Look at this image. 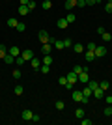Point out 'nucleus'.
I'll return each instance as SVG.
<instances>
[{"label":"nucleus","instance_id":"f257e3e1","mask_svg":"<svg viewBox=\"0 0 112 125\" xmlns=\"http://www.w3.org/2000/svg\"><path fill=\"white\" fill-rule=\"evenodd\" d=\"M37 39L41 43H51V36H49L47 30H39V34H37Z\"/></svg>","mask_w":112,"mask_h":125},{"label":"nucleus","instance_id":"f03ea898","mask_svg":"<svg viewBox=\"0 0 112 125\" xmlns=\"http://www.w3.org/2000/svg\"><path fill=\"white\" fill-rule=\"evenodd\" d=\"M107 56V47L105 45H97L95 47V58H103Z\"/></svg>","mask_w":112,"mask_h":125},{"label":"nucleus","instance_id":"7ed1b4c3","mask_svg":"<svg viewBox=\"0 0 112 125\" xmlns=\"http://www.w3.org/2000/svg\"><path fill=\"white\" fill-rule=\"evenodd\" d=\"M88 80H90V73H88V69H84L82 73H79V82L80 84H88Z\"/></svg>","mask_w":112,"mask_h":125},{"label":"nucleus","instance_id":"20e7f679","mask_svg":"<svg viewBox=\"0 0 112 125\" xmlns=\"http://www.w3.org/2000/svg\"><path fill=\"white\" fill-rule=\"evenodd\" d=\"M71 97H73V101H77V103H82V99H84V95H82V90H75L73 94H71Z\"/></svg>","mask_w":112,"mask_h":125},{"label":"nucleus","instance_id":"39448f33","mask_svg":"<svg viewBox=\"0 0 112 125\" xmlns=\"http://www.w3.org/2000/svg\"><path fill=\"white\" fill-rule=\"evenodd\" d=\"M56 26H58L60 30H65V28H67V26H69V22L65 21V17H60L58 21H56Z\"/></svg>","mask_w":112,"mask_h":125},{"label":"nucleus","instance_id":"423d86ee","mask_svg":"<svg viewBox=\"0 0 112 125\" xmlns=\"http://www.w3.org/2000/svg\"><path fill=\"white\" fill-rule=\"evenodd\" d=\"M65 77H67V82H69V84H77V82H79V75L73 73V71H71V73H67Z\"/></svg>","mask_w":112,"mask_h":125},{"label":"nucleus","instance_id":"0eeeda50","mask_svg":"<svg viewBox=\"0 0 112 125\" xmlns=\"http://www.w3.org/2000/svg\"><path fill=\"white\" fill-rule=\"evenodd\" d=\"M21 56L24 58V62H30V60L34 58V52L30 51V49H26V51H22V52H21Z\"/></svg>","mask_w":112,"mask_h":125},{"label":"nucleus","instance_id":"6e6552de","mask_svg":"<svg viewBox=\"0 0 112 125\" xmlns=\"http://www.w3.org/2000/svg\"><path fill=\"white\" fill-rule=\"evenodd\" d=\"M8 52H10V54H13V56L17 58V56H21V52H22V51H21L19 47H17V45H11V47L8 49Z\"/></svg>","mask_w":112,"mask_h":125},{"label":"nucleus","instance_id":"1a4fd4ad","mask_svg":"<svg viewBox=\"0 0 112 125\" xmlns=\"http://www.w3.org/2000/svg\"><path fill=\"white\" fill-rule=\"evenodd\" d=\"M92 95H93L95 99H103V97H105V90H101L99 86H97V88L93 90V94H92Z\"/></svg>","mask_w":112,"mask_h":125},{"label":"nucleus","instance_id":"9d476101","mask_svg":"<svg viewBox=\"0 0 112 125\" xmlns=\"http://www.w3.org/2000/svg\"><path fill=\"white\" fill-rule=\"evenodd\" d=\"M41 52L43 54H51L52 52V45L51 43H41Z\"/></svg>","mask_w":112,"mask_h":125},{"label":"nucleus","instance_id":"9b49d317","mask_svg":"<svg viewBox=\"0 0 112 125\" xmlns=\"http://www.w3.org/2000/svg\"><path fill=\"white\" fill-rule=\"evenodd\" d=\"M30 65H32V67H34V69H36V71H37V69L41 67V60H39V58H36V56H34L32 60H30Z\"/></svg>","mask_w":112,"mask_h":125},{"label":"nucleus","instance_id":"f8f14e48","mask_svg":"<svg viewBox=\"0 0 112 125\" xmlns=\"http://www.w3.org/2000/svg\"><path fill=\"white\" fill-rule=\"evenodd\" d=\"M32 116H34V112L32 110H22V120H26V121H32Z\"/></svg>","mask_w":112,"mask_h":125},{"label":"nucleus","instance_id":"ddd939ff","mask_svg":"<svg viewBox=\"0 0 112 125\" xmlns=\"http://www.w3.org/2000/svg\"><path fill=\"white\" fill-rule=\"evenodd\" d=\"M52 47H54V49H58V51L65 49V45H64V39H56V41L52 43Z\"/></svg>","mask_w":112,"mask_h":125},{"label":"nucleus","instance_id":"4468645a","mask_svg":"<svg viewBox=\"0 0 112 125\" xmlns=\"http://www.w3.org/2000/svg\"><path fill=\"white\" fill-rule=\"evenodd\" d=\"M101 39H103V41H105V43L112 41V34H110V32H107V30H105V32H103V34H101Z\"/></svg>","mask_w":112,"mask_h":125},{"label":"nucleus","instance_id":"2eb2a0df","mask_svg":"<svg viewBox=\"0 0 112 125\" xmlns=\"http://www.w3.org/2000/svg\"><path fill=\"white\" fill-rule=\"evenodd\" d=\"M92 94H93V90H92V88H88V86H86V84H84V88H82V95L90 99V97H92Z\"/></svg>","mask_w":112,"mask_h":125},{"label":"nucleus","instance_id":"dca6fc26","mask_svg":"<svg viewBox=\"0 0 112 125\" xmlns=\"http://www.w3.org/2000/svg\"><path fill=\"white\" fill-rule=\"evenodd\" d=\"M65 10H73L75 6H77V0H65Z\"/></svg>","mask_w":112,"mask_h":125},{"label":"nucleus","instance_id":"f3484780","mask_svg":"<svg viewBox=\"0 0 112 125\" xmlns=\"http://www.w3.org/2000/svg\"><path fill=\"white\" fill-rule=\"evenodd\" d=\"M43 63H47V65H51V63L54 62V58H52V54H45V58L41 60Z\"/></svg>","mask_w":112,"mask_h":125},{"label":"nucleus","instance_id":"a211bd4d","mask_svg":"<svg viewBox=\"0 0 112 125\" xmlns=\"http://www.w3.org/2000/svg\"><path fill=\"white\" fill-rule=\"evenodd\" d=\"M84 69H88V67H86V65H80V63H77V65L73 67V73H77V75H79V73H82Z\"/></svg>","mask_w":112,"mask_h":125},{"label":"nucleus","instance_id":"6ab92c4d","mask_svg":"<svg viewBox=\"0 0 112 125\" xmlns=\"http://www.w3.org/2000/svg\"><path fill=\"white\" fill-rule=\"evenodd\" d=\"M73 51L77 52V54H80V52H84V45H80V43H75V45H73Z\"/></svg>","mask_w":112,"mask_h":125},{"label":"nucleus","instance_id":"aec40b11","mask_svg":"<svg viewBox=\"0 0 112 125\" xmlns=\"http://www.w3.org/2000/svg\"><path fill=\"white\" fill-rule=\"evenodd\" d=\"M17 24H19V21H17L15 17H11V19H8V26H10V28H17Z\"/></svg>","mask_w":112,"mask_h":125},{"label":"nucleus","instance_id":"412c9836","mask_svg":"<svg viewBox=\"0 0 112 125\" xmlns=\"http://www.w3.org/2000/svg\"><path fill=\"white\" fill-rule=\"evenodd\" d=\"M92 60H95V52L93 51H86V62H92Z\"/></svg>","mask_w":112,"mask_h":125},{"label":"nucleus","instance_id":"4be33fe9","mask_svg":"<svg viewBox=\"0 0 112 125\" xmlns=\"http://www.w3.org/2000/svg\"><path fill=\"white\" fill-rule=\"evenodd\" d=\"M30 10H28V6H19V15H28Z\"/></svg>","mask_w":112,"mask_h":125},{"label":"nucleus","instance_id":"5701e85b","mask_svg":"<svg viewBox=\"0 0 112 125\" xmlns=\"http://www.w3.org/2000/svg\"><path fill=\"white\" fill-rule=\"evenodd\" d=\"M4 62H6V63H13V62H15V56L8 52V54H6V56H4Z\"/></svg>","mask_w":112,"mask_h":125},{"label":"nucleus","instance_id":"b1692460","mask_svg":"<svg viewBox=\"0 0 112 125\" xmlns=\"http://www.w3.org/2000/svg\"><path fill=\"white\" fill-rule=\"evenodd\" d=\"M75 116H77V118H79V120H82V118H84V116H86L84 108H77V110H75Z\"/></svg>","mask_w":112,"mask_h":125},{"label":"nucleus","instance_id":"393cba45","mask_svg":"<svg viewBox=\"0 0 112 125\" xmlns=\"http://www.w3.org/2000/svg\"><path fill=\"white\" fill-rule=\"evenodd\" d=\"M41 8H43V10H51V8H52V2H51V0H43Z\"/></svg>","mask_w":112,"mask_h":125},{"label":"nucleus","instance_id":"a878e982","mask_svg":"<svg viewBox=\"0 0 112 125\" xmlns=\"http://www.w3.org/2000/svg\"><path fill=\"white\" fill-rule=\"evenodd\" d=\"M6 54H8V47H6V45H0V60H4Z\"/></svg>","mask_w":112,"mask_h":125},{"label":"nucleus","instance_id":"bb28decb","mask_svg":"<svg viewBox=\"0 0 112 125\" xmlns=\"http://www.w3.org/2000/svg\"><path fill=\"white\" fill-rule=\"evenodd\" d=\"M86 86H88V88H92V90H95L97 86H99V82H97V80H92V78H90V80H88V84H86Z\"/></svg>","mask_w":112,"mask_h":125},{"label":"nucleus","instance_id":"cd10ccee","mask_svg":"<svg viewBox=\"0 0 112 125\" xmlns=\"http://www.w3.org/2000/svg\"><path fill=\"white\" fill-rule=\"evenodd\" d=\"M99 88L101 90H108L110 88V82H108V80H101V82H99Z\"/></svg>","mask_w":112,"mask_h":125},{"label":"nucleus","instance_id":"c85d7f7f","mask_svg":"<svg viewBox=\"0 0 112 125\" xmlns=\"http://www.w3.org/2000/svg\"><path fill=\"white\" fill-rule=\"evenodd\" d=\"M65 21H67V22H69V24H71V22H75V21H77V15H73V13H69V15H65Z\"/></svg>","mask_w":112,"mask_h":125},{"label":"nucleus","instance_id":"c756f323","mask_svg":"<svg viewBox=\"0 0 112 125\" xmlns=\"http://www.w3.org/2000/svg\"><path fill=\"white\" fill-rule=\"evenodd\" d=\"M39 69H41V73H43V75H47L49 71H51V65H47V63H43V65H41Z\"/></svg>","mask_w":112,"mask_h":125},{"label":"nucleus","instance_id":"7c9ffc66","mask_svg":"<svg viewBox=\"0 0 112 125\" xmlns=\"http://www.w3.org/2000/svg\"><path fill=\"white\" fill-rule=\"evenodd\" d=\"M13 92H15V94H17V95H21V94H22V92H24V88H22L21 84H17L15 88H13Z\"/></svg>","mask_w":112,"mask_h":125},{"label":"nucleus","instance_id":"2f4dec72","mask_svg":"<svg viewBox=\"0 0 112 125\" xmlns=\"http://www.w3.org/2000/svg\"><path fill=\"white\" fill-rule=\"evenodd\" d=\"M64 108H65L64 101H56V110H64Z\"/></svg>","mask_w":112,"mask_h":125},{"label":"nucleus","instance_id":"473e14b6","mask_svg":"<svg viewBox=\"0 0 112 125\" xmlns=\"http://www.w3.org/2000/svg\"><path fill=\"white\" fill-rule=\"evenodd\" d=\"M15 30H19V32H24V30H26V24H24V22H19Z\"/></svg>","mask_w":112,"mask_h":125},{"label":"nucleus","instance_id":"72a5a7b5","mask_svg":"<svg viewBox=\"0 0 112 125\" xmlns=\"http://www.w3.org/2000/svg\"><path fill=\"white\" fill-rule=\"evenodd\" d=\"M22 77V73H21V69H15V71H13V78H17V80H19V78Z\"/></svg>","mask_w":112,"mask_h":125},{"label":"nucleus","instance_id":"f704fd0d","mask_svg":"<svg viewBox=\"0 0 112 125\" xmlns=\"http://www.w3.org/2000/svg\"><path fill=\"white\" fill-rule=\"evenodd\" d=\"M58 82H60V86H64V88H65V84H67V77H60Z\"/></svg>","mask_w":112,"mask_h":125},{"label":"nucleus","instance_id":"c9c22d12","mask_svg":"<svg viewBox=\"0 0 112 125\" xmlns=\"http://www.w3.org/2000/svg\"><path fill=\"white\" fill-rule=\"evenodd\" d=\"M103 114H105V116H112V104H110V106H107V108L103 110Z\"/></svg>","mask_w":112,"mask_h":125},{"label":"nucleus","instance_id":"e433bc0d","mask_svg":"<svg viewBox=\"0 0 112 125\" xmlns=\"http://www.w3.org/2000/svg\"><path fill=\"white\" fill-rule=\"evenodd\" d=\"M95 47H97L95 43H88V45H86V51H93L95 52Z\"/></svg>","mask_w":112,"mask_h":125},{"label":"nucleus","instance_id":"4c0bfd02","mask_svg":"<svg viewBox=\"0 0 112 125\" xmlns=\"http://www.w3.org/2000/svg\"><path fill=\"white\" fill-rule=\"evenodd\" d=\"M105 11H107V13H112V2H107V4H105Z\"/></svg>","mask_w":112,"mask_h":125},{"label":"nucleus","instance_id":"58836bf2","mask_svg":"<svg viewBox=\"0 0 112 125\" xmlns=\"http://www.w3.org/2000/svg\"><path fill=\"white\" fill-rule=\"evenodd\" d=\"M15 62H17V65H22V63H26L22 56H17V58H15Z\"/></svg>","mask_w":112,"mask_h":125},{"label":"nucleus","instance_id":"ea45409f","mask_svg":"<svg viewBox=\"0 0 112 125\" xmlns=\"http://www.w3.org/2000/svg\"><path fill=\"white\" fill-rule=\"evenodd\" d=\"M28 10H30V11L36 10V2H34V0H30V2H28Z\"/></svg>","mask_w":112,"mask_h":125},{"label":"nucleus","instance_id":"a19ab883","mask_svg":"<svg viewBox=\"0 0 112 125\" xmlns=\"http://www.w3.org/2000/svg\"><path fill=\"white\" fill-rule=\"evenodd\" d=\"M80 123H82V125H92V120H86V116H84V118L80 120Z\"/></svg>","mask_w":112,"mask_h":125},{"label":"nucleus","instance_id":"79ce46f5","mask_svg":"<svg viewBox=\"0 0 112 125\" xmlns=\"http://www.w3.org/2000/svg\"><path fill=\"white\" fill-rule=\"evenodd\" d=\"M77 6L79 8H86V0H77Z\"/></svg>","mask_w":112,"mask_h":125},{"label":"nucleus","instance_id":"37998d69","mask_svg":"<svg viewBox=\"0 0 112 125\" xmlns=\"http://www.w3.org/2000/svg\"><path fill=\"white\" fill-rule=\"evenodd\" d=\"M64 45H65V47H73V43H71L69 37H67V39H64Z\"/></svg>","mask_w":112,"mask_h":125},{"label":"nucleus","instance_id":"c03bdc74","mask_svg":"<svg viewBox=\"0 0 112 125\" xmlns=\"http://www.w3.org/2000/svg\"><path fill=\"white\" fill-rule=\"evenodd\" d=\"M105 101H107L108 104H112V95H105Z\"/></svg>","mask_w":112,"mask_h":125},{"label":"nucleus","instance_id":"a18cd8bd","mask_svg":"<svg viewBox=\"0 0 112 125\" xmlns=\"http://www.w3.org/2000/svg\"><path fill=\"white\" fill-rule=\"evenodd\" d=\"M93 4H97V0H86V6H93Z\"/></svg>","mask_w":112,"mask_h":125},{"label":"nucleus","instance_id":"49530a36","mask_svg":"<svg viewBox=\"0 0 112 125\" xmlns=\"http://www.w3.org/2000/svg\"><path fill=\"white\" fill-rule=\"evenodd\" d=\"M39 120H41V118H39V114H34V116H32V121H39Z\"/></svg>","mask_w":112,"mask_h":125},{"label":"nucleus","instance_id":"de8ad7c7","mask_svg":"<svg viewBox=\"0 0 112 125\" xmlns=\"http://www.w3.org/2000/svg\"><path fill=\"white\" fill-rule=\"evenodd\" d=\"M19 2H21V6H28V2H30V0H19Z\"/></svg>","mask_w":112,"mask_h":125},{"label":"nucleus","instance_id":"09e8293b","mask_svg":"<svg viewBox=\"0 0 112 125\" xmlns=\"http://www.w3.org/2000/svg\"><path fill=\"white\" fill-rule=\"evenodd\" d=\"M107 2H112V0H107Z\"/></svg>","mask_w":112,"mask_h":125},{"label":"nucleus","instance_id":"8fccbe9b","mask_svg":"<svg viewBox=\"0 0 112 125\" xmlns=\"http://www.w3.org/2000/svg\"><path fill=\"white\" fill-rule=\"evenodd\" d=\"M97 2H101V0H97Z\"/></svg>","mask_w":112,"mask_h":125},{"label":"nucleus","instance_id":"3c124183","mask_svg":"<svg viewBox=\"0 0 112 125\" xmlns=\"http://www.w3.org/2000/svg\"><path fill=\"white\" fill-rule=\"evenodd\" d=\"M110 95H112V92H110Z\"/></svg>","mask_w":112,"mask_h":125}]
</instances>
